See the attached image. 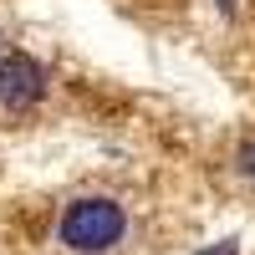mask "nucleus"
Instances as JSON below:
<instances>
[{
	"instance_id": "f257e3e1",
	"label": "nucleus",
	"mask_w": 255,
	"mask_h": 255,
	"mask_svg": "<svg viewBox=\"0 0 255 255\" xmlns=\"http://www.w3.org/2000/svg\"><path fill=\"white\" fill-rule=\"evenodd\" d=\"M56 235L77 255H102V250H113L128 235V215H123V204L108 199V194H82V199H72L67 209H61Z\"/></svg>"
},
{
	"instance_id": "f03ea898",
	"label": "nucleus",
	"mask_w": 255,
	"mask_h": 255,
	"mask_svg": "<svg viewBox=\"0 0 255 255\" xmlns=\"http://www.w3.org/2000/svg\"><path fill=\"white\" fill-rule=\"evenodd\" d=\"M46 67H41L36 56L26 51H10V56H0V108H10V113H31L41 97H46Z\"/></svg>"
},
{
	"instance_id": "7ed1b4c3",
	"label": "nucleus",
	"mask_w": 255,
	"mask_h": 255,
	"mask_svg": "<svg viewBox=\"0 0 255 255\" xmlns=\"http://www.w3.org/2000/svg\"><path fill=\"white\" fill-rule=\"evenodd\" d=\"M235 174L255 184V138H240L235 143Z\"/></svg>"
},
{
	"instance_id": "20e7f679",
	"label": "nucleus",
	"mask_w": 255,
	"mask_h": 255,
	"mask_svg": "<svg viewBox=\"0 0 255 255\" xmlns=\"http://www.w3.org/2000/svg\"><path fill=\"white\" fill-rule=\"evenodd\" d=\"M204 255H235V245H220V250H204Z\"/></svg>"
},
{
	"instance_id": "39448f33",
	"label": "nucleus",
	"mask_w": 255,
	"mask_h": 255,
	"mask_svg": "<svg viewBox=\"0 0 255 255\" xmlns=\"http://www.w3.org/2000/svg\"><path fill=\"white\" fill-rule=\"evenodd\" d=\"M220 10H225V15H235V0H220Z\"/></svg>"
}]
</instances>
